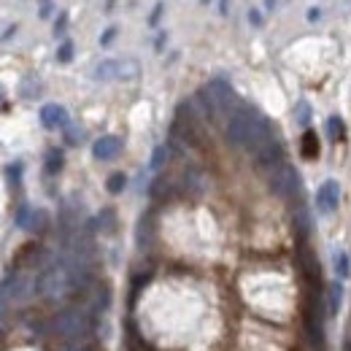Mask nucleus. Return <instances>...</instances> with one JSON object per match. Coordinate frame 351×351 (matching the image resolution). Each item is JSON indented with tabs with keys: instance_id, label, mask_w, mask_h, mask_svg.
<instances>
[{
	"instance_id": "a211bd4d",
	"label": "nucleus",
	"mask_w": 351,
	"mask_h": 351,
	"mask_svg": "<svg viewBox=\"0 0 351 351\" xmlns=\"http://www.w3.org/2000/svg\"><path fill=\"white\" fill-rule=\"evenodd\" d=\"M62 168V154L60 152H49V160H46V173H57Z\"/></svg>"
},
{
	"instance_id": "1a4fd4ad",
	"label": "nucleus",
	"mask_w": 351,
	"mask_h": 351,
	"mask_svg": "<svg viewBox=\"0 0 351 351\" xmlns=\"http://www.w3.org/2000/svg\"><path fill=\"white\" fill-rule=\"evenodd\" d=\"M341 306H343V284L332 281L330 289H327V316L335 319L341 313Z\"/></svg>"
},
{
	"instance_id": "412c9836",
	"label": "nucleus",
	"mask_w": 351,
	"mask_h": 351,
	"mask_svg": "<svg viewBox=\"0 0 351 351\" xmlns=\"http://www.w3.org/2000/svg\"><path fill=\"white\" fill-rule=\"evenodd\" d=\"M8 178H11V184H19V176H22V165L16 162V165H8Z\"/></svg>"
},
{
	"instance_id": "ddd939ff",
	"label": "nucleus",
	"mask_w": 351,
	"mask_h": 351,
	"mask_svg": "<svg viewBox=\"0 0 351 351\" xmlns=\"http://www.w3.org/2000/svg\"><path fill=\"white\" fill-rule=\"evenodd\" d=\"M335 273H338L341 278H346L351 273V260L346 252H335Z\"/></svg>"
},
{
	"instance_id": "423d86ee",
	"label": "nucleus",
	"mask_w": 351,
	"mask_h": 351,
	"mask_svg": "<svg viewBox=\"0 0 351 351\" xmlns=\"http://www.w3.org/2000/svg\"><path fill=\"white\" fill-rule=\"evenodd\" d=\"M68 111L62 108V106H57V103H46L44 108H41V125H44L46 130H65L68 128Z\"/></svg>"
},
{
	"instance_id": "f3484780",
	"label": "nucleus",
	"mask_w": 351,
	"mask_h": 351,
	"mask_svg": "<svg viewBox=\"0 0 351 351\" xmlns=\"http://www.w3.org/2000/svg\"><path fill=\"white\" fill-rule=\"evenodd\" d=\"M168 146H157L154 149V154H152V171H157V168H162V162L168 160Z\"/></svg>"
},
{
	"instance_id": "39448f33",
	"label": "nucleus",
	"mask_w": 351,
	"mask_h": 351,
	"mask_svg": "<svg viewBox=\"0 0 351 351\" xmlns=\"http://www.w3.org/2000/svg\"><path fill=\"white\" fill-rule=\"evenodd\" d=\"M338 203H341V184L335 178H327L316 189V208H319V214L327 217V214H332L338 208Z\"/></svg>"
},
{
	"instance_id": "f8f14e48",
	"label": "nucleus",
	"mask_w": 351,
	"mask_h": 351,
	"mask_svg": "<svg viewBox=\"0 0 351 351\" xmlns=\"http://www.w3.org/2000/svg\"><path fill=\"white\" fill-rule=\"evenodd\" d=\"M46 224H49V214H46V211H41V208H33V217H30L27 230H33V232H44Z\"/></svg>"
},
{
	"instance_id": "f03ea898",
	"label": "nucleus",
	"mask_w": 351,
	"mask_h": 351,
	"mask_svg": "<svg viewBox=\"0 0 351 351\" xmlns=\"http://www.w3.org/2000/svg\"><path fill=\"white\" fill-rule=\"evenodd\" d=\"M54 330L65 343H79L89 335V316L82 308H68L54 319Z\"/></svg>"
},
{
	"instance_id": "aec40b11",
	"label": "nucleus",
	"mask_w": 351,
	"mask_h": 351,
	"mask_svg": "<svg viewBox=\"0 0 351 351\" xmlns=\"http://www.w3.org/2000/svg\"><path fill=\"white\" fill-rule=\"evenodd\" d=\"M97 221H100V230H114V211H103Z\"/></svg>"
},
{
	"instance_id": "9d476101",
	"label": "nucleus",
	"mask_w": 351,
	"mask_h": 351,
	"mask_svg": "<svg viewBox=\"0 0 351 351\" xmlns=\"http://www.w3.org/2000/svg\"><path fill=\"white\" fill-rule=\"evenodd\" d=\"M300 154H303V160H316V157H319V138H316L313 130H306V135H303V141H300Z\"/></svg>"
},
{
	"instance_id": "20e7f679",
	"label": "nucleus",
	"mask_w": 351,
	"mask_h": 351,
	"mask_svg": "<svg viewBox=\"0 0 351 351\" xmlns=\"http://www.w3.org/2000/svg\"><path fill=\"white\" fill-rule=\"evenodd\" d=\"M138 62L132 60H106L97 65V79H135Z\"/></svg>"
},
{
	"instance_id": "7ed1b4c3",
	"label": "nucleus",
	"mask_w": 351,
	"mask_h": 351,
	"mask_svg": "<svg viewBox=\"0 0 351 351\" xmlns=\"http://www.w3.org/2000/svg\"><path fill=\"white\" fill-rule=\"evenodd\" d=\"M265 176H267L270 189H273L278 197H284V200L300 197V192H303V181H300V173L295 171V165L284 162V165L273 168L270 173H265Z\"/></svg>"
},
{
	"instance_id": "dca6fc26",
	"label": "nucleus",
	"mask_w": 351,
	"mask_h": 351,
	"mask_svg": "<svg viewBox=\"0 0 351 351\" xmlns=\"http://www.w3.org/2000/svg\"><path fill=\"white\" fill-rule=\"evenodd\" d=\"M125 184H128L125 173H114L111 178H108V184H106V186H108V192H111V195H119V192L125 189Z\"/></svg>"
},
{
	"instance_id": "2eb2a0df",
	"label": "nucleus",
	"mask_w": 351,
	"mask_h": 351,
	"mask_svg": "<svg viewBox=\"0 0 351 351\" xmlns=\"http://www.w3.org/2000/svg\"><path fill=\"white\" fill-rule=\"evenodd\" d=\"M295 119H298V125H303V128L311 125V106H308L306 100H300V103L295 106Z\"/></svg>"
},
{
	"instance_id": "9b49d317",
	"label": "nucleus",
	"mask_w": 351,
	"mask_h": 351,
	"mask_svg": "<svg viewBox=\"0 0 351 351\" xmlns=\"http://www.w3.org/2000/svg\"><path fill=\"white\" fill-rule=\"evenodd\" d=\"M295 232L300 238H308V232H311V217H308V211L303 206L295 208Z\"/></svg>"
},
{
	"instance_id": "4be33fe9",
	"label": "nucleus",
	"mask_w": 351,
	"mask_h": 351,
	"mask_svg": "<svg viewBox=\"0 0 351 351\" xmlns=\"http://www.w3.org/2000/svg\"><path fill=\"white\" fill-rule=\"evenodd\" d=\"M114 36H117V27H108V30H106V36L100 38V44H103V46L111 44V38H114Z\"/></svg>"
},
{
	"instance_id": "6ab92c4d",
	"label": "nucleus",
	"mask_w": 351,
	"mask_h": 351,
	"mask_svg": "<svg viewBox=\"0 0 351 351\" xmlns=\"http://www.w3.org/2000/svg\"><path fill=\"white\" fill-rule=\"evenodd\" d=\"M71 54H73V44L65 41V44L60 46V51H57V60H60V62H71Z\"/></svg>"
},
{
	"instance_id": "6e6552de",
	"label": "nucleus",
	"mask_w": 351,
	"mask_h": 351,
	"mask_svg": "<svg viewBox=\"0 0 351 351\" xmlns=\"http://www.w3.org/2000/svg\"><path fill=\"white\" fill-rule=\"evenodd\" d=\"M122 152V138H117V135H103V138H97L95 141V146H92V154H95V160H114L117 154Z\"/></svg>"
},
{
	"instance_id": "0eeeda50",
	"label": "nucleus",
	"mask_w": 351,
	"mask_h": 351,
	"mask_svg": "<svg viewBox=\"0 0 351 351\" xmlns=\"http://www.w3.org/2000/svg\"><path fill=\"white\" fill-rule=\"evenodd\" d=\"M306 330H308V338H311V343L316 346L319 351L327 349V338H324V319H322V313L319 311H308L306 316Z\"/></svg>"
},
{
	"instance_id": "5701e85b",
	"label": "nucleus",
	"mask_w": 351,
	"mask_h": 351,
	"mask_svg": "<svg viewBox=\"0 0 351 351\" xmlns=\"http://www.w3.org/2000/svg\"><path fill=\"white\" fill-rule=\"evenodd\" d=\"M249 19H252L254 25H260V22H263V16H260V11H252V14H249Z\"/></svg>"
},
{
	"instance_id": "4468645a",
	"label": "nucleus",
	"mask_w": 351,
	"mask_h": 351,
	"mask_svg": "<svg viewBox=\"0 0 351 351\" xmlns=\"http://www.w3.org/2000/svg\"><path fill=\"white\" fill-rule=\"evenodd\" d=\"M327 132H330V141H341L343 138V122H341V117H330L327 119Z\"/></svg>"
},
{
	"instance_id": "f257e3e1",
	"label": "nucleus",
	"mask_w": 351,
	"mask_h": 351,
	"mask_svg": "<svg viewBox=\"0 0 351 351\" xmlns=\"http://www.w3.org/2000/svg\"><path fill=\"white\" fill-rule=\"evenodd\" d=\"M227 141L238 149L246 152H257L263 143H267L270 138H276V132L270 128V122L265 119L263 114L252 106H241L232 117H227Z\"/></svg>"
}]
</instances>
